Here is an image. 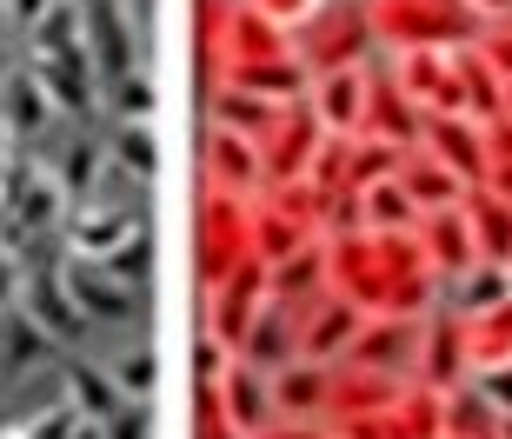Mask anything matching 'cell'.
<instances>
[{"label": "cell", "mask_w": 512, "mask_h": 439, "mask_svg": "<svg viewBox=\"0 0 512 439\" xmlns=\"http://www.w3.org/2000/svg\"><path fill=\"white\" fill-rule=\"evenodd\" d=\"M127 233H133V220L120 207H94V213H80V220H74V247L80 253H120V247H127Z\"/></svg>", "instance_id": "cell-1"}, {"label": "cell", "mask_w": 512, "mask_h": 439, "mask_svg": "<svg viewBox=\"0 0 512 439\" xmlns=\"http://www.w3.org/2000/svg\"><path fill=\"white\" fill-rule=\"evenodd\" d=\"M7 107H14L20 127H40V120H47V114H40V87H34V80H14V87H7Z\"/></svg>", "instance_id": "cell-2"}, {"label": "cell", "mask_w": 512, "mask_h": 439, "mask_svg": "<svg viewBox=\"0 0 512 439\" xmlns=\"http://www.w3.org/2000/svg\"><path fill=\"white\" fill-rule=\"evenodd\" d=\"M34 306L54 320V333H80V313H67V306L54 300V287H34Z\"/></svg>", "instance_id": "cell-3"}, {"label": "cell", "mask_w": 512, "mask_h": 439, "mask_svg": "<svg viewBox=\"0 0 512 439\" xmlns=\"http://www.w3.org/2000/svg\"><path fill=\"white\" fill-rule=\"evenodd\" d=\"M80 380V393H87V406H100V413H107V406H114V393H107V386H100V373H74Z\"/></svg>", "instance_id": "cell-4"}, {"label": "cell", "mask_w": 512, "mask_h": 439, "mask_svg": "<svg viewBox=\"0 0 512 439\" xmlns=\"http://www.w3.org/2000/svg\"><path fill=\"white\" fill-rule=\"evenodd\" d=\"M14 7H20V20H40V14H47L40 0H14Z\"/></svg>", "instance_id": "cell-5"}, {"label": "cell", "mask_w": 512, "mask_h": 439, "mask_svg": "<svg viewBox=\"0 0 512 439\" xmlns=\"http://www.w3.org/2000/svg\"><path fill=\"white\" fill-rule=\"evenodd\" d=\"M0 439H34V426H27V420H14V426H7Z\"/></svg>", "instance_id": "cell-6"}, {"label": "cell", "mask_w": 512, "mask_h": 439, "mask_svg": "<svg viewBox=\"0 0 512 439\" xmlns=\"http://www.w3.org/2000/svg\"><path fill=\"white\" fill-rule=\"evenodd\" d=\"M7 293H14V280H7V260H0V300H7Z\"/></svg>", "instance_id": "cell-7"}]
</instances>
